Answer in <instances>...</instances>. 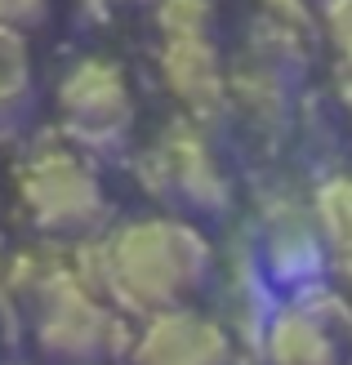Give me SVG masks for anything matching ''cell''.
<instances>
[{"label": "cell", "mask_w": 352, "mask_h": 365, "mask_svg": "<svg viewBox=\"0 0 352 365\" xmlns=\"http://www.w3.org/2000/svg\"><path fill=\"white\" fill-rule=\"evenodd\" d=\"M214 272V250L188 218H139L107 241V294L139 312H170Z\"/></svg>", "instance_id": "6da1fadb"}, {"label": "cell", "mask_w": 352, "mask_h": 365, "mask_svg": "<svg viewBox=\"0 0 352 365\" xmlns=\"http://www.w3.org/2000/svg\"><path fill=\"white\" fill-rule=\"evenodd\" d=\"M18 200L49 236H85L103 223L107 196L94 165L76 148H45L18 174Z\"/></svg>", "instance_id": "7a4b0ae2"}, {"label": "cell", "mask_w": 352, "mask_h": 365, "mask_svg": "<svg viewBox=\"0 0 352 365\" xmlns=\"http://www.w3.org/2000/svg\"><path fill=\"white\" fill-rule=\"evenodd\" d=\"M36 348L59 365H99L121 348V321L94 285L63 272L36 299Z\"/></svg>", "instance_id": "3957f363"}, {"label": "cell", "mask_w": 352, "mask_h": 365, "mask_svg": "<svg viewBox=\"0 0 352 365\" xmlns=\"http://www.w3.org/2000/svg\"><path fill=\"white\" fill-rule=\"evenodd\" d=\"M59 120L71 148L107 152L134 125V94L125 85V71L107 58H81L59 81Z\"/></svg>", "instance_id": "277c9868"}, {"label": "cell", "mask_w": 352, "mask_h": 365, "mask_svg": "<svg viewBox=\"0 0 352 365\" xmlns=\"http://www.w3.org/2000/svg\"><path fill=\"white\" fill-rule=\"evenodd\" d=\"M139 178H143V192L174 196L178 205L201 210V214H214V210L228 205V178L218 170L210 143L192 125H174L156 143V152L143 156Z\"/></svg>", "instance_id": "5b68a950"}, {"label": "cell", "mask_w": 352, "mask_h": 365, "mask_svg": "<svg viewBox=\"0 0 352 365\" xmlns=\"http://www.w3.org/2000/svg\"><path fill=\"white\" fill-rule=\"evenodd\" d=\"M134 365H232V339L218 321L192 312V307H170L152 312L139 339L129 343Z\"/></svg>", "instance_id": "8992f818"}, {"label": "cell", "mask_w": 352, "mask_h": 365, "mask_svg": "<svg viewBox=\"0 0 352 365\" xmlns=\"http://www.w3.org/2000/svg\"><path fill=\"white\" fill-rule=\"evenodd\" d=\"M161 76L196 120L228 107V81L210 36H170L161 49Z\"/></svg>", "instance_id": "52a82bcc"}, {"label": "cell", "mask_w": 352, "mask_h": 365, "mask_svg": "<svg viewBox=\"0 0 352 365\" xmlns=\"http://www.w3.org/2000/svg\"><path fill=\"white\" fill-rule=\"evenodd\" d=\"M263 259H268L272 281H281V285H308L326 267V241H321L317 218L299 214V210H281L276 218H268Z\"/></svg>", "instance_id": "ba28073f"}, {"label": "cell", "mask_w": 352, "mask_h": 365, "mask_svg": "<svg viewBox=\"0 0 352 365\" xmlns=\"http://www.w3.org/2000/svg\"><path fill=\"white\" fill-rule=\"evenodd\" d=\"M263 352L272 365H335V339H330L321 312L290 303L268 317Z\"/></svg>", "instance_id": "9c48e42d"}, {"label": "cell", "mask_w": 352, "mask_h": 365, "mask_svg": "<svg viewBox=\"0 0 352 365\" xmlns=\"http://www.w3.org/2000/svg\"><path fill=\"white\" fill-rule=\"evenodd\" d=\"M312 218L321 227L326 250L352 267V178H330L312 200Z\"/></svg>", "instance_id": "30bf717a"}, {"label": "cell", "mask_w": 352, "mask_h": 365, "mask_svg": "<svg viewBox=\"0 0 352 365\" xmlns=\"http://www.w3.org/2000/svg\"><path fill=\"white\" fill-rule=\"evenodd\" d=\"M27 94H31V49L23 31L0 27V120L18 116Z\"/></svg>", "instance_id": "8fae6325"}, {"label": "cell", "mask_w": 352, "mask_h": 365, "mask_svg": "<svg viewBox=\"0 0 352 365\" xmlns=\"http://www.w3.org/2000/svg\"><path fill=\"white\" fill-rule=\"evenodd\" d=\"M156 18H161L165 41L170 36H210V27H214L210 0H161Z\"/></svg>", "instance_id": "7c38bea8"}, {"label": "cell", "mask_w": 352, "mask_h": 365, "mask_svg": "<svg viewBox=\"0 0 352 365\" xmlns=\"http://www.w3.org/2000/svg\"><path fill=\"white\" fill-rule=\"evenodd\" d=\"M49 14V0H0V27L27 31Z\"/></svg>", "instance_id": "4fadbf2b"}, {"label": "cell", "mask_w": 352, "mask_h": 365, "mask_svg": "<svg viewBox=\"0 0 352 365\" xmlns=\"http://www.w3.org/2000/svg\"><path fill=\"white\" fill-rule=\"evenodd\" d=\"M326 27L335 36V49L343 53V63L352 67V0H330L326 5Z\"/></svg>", "instance_id": "5bb4252c"}, {"label": "cell", "mask_w": 352, "mask_h": 365, "mask_svg": "<svg viewBox=\"0 0 352 365\" xmlns=\"http://www.w3.org/2000/svg\"><path fill=\"white\" fill-rule=\"evenodd\" d=\"M263 5L276 14V23H303V18L312 14V9H326L330 5V0H263Z\"/></svg>", "instance_id": "9a60e30c"}, {"label": "cell", "mask_w": 352, "mask_h": 365, "mask_svg": "<svg viewBox=\"0 0 352 365\" xmlns=\"http://www.w3.org/2000/svg\"><path fill=\"white\" fill-rule=\"evenodd\" d=\"M103 5H143V0H103Z\"/></svg>", "instance_id": "2e32d148"}]
</instances>
